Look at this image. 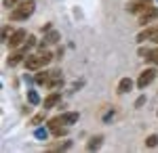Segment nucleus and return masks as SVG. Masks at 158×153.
Segmentation results:
<instances>
[{"label": "nucleus", "mask_w": 158, "mask_h": 153, "mask_svg": "<svg viewBox=\"0 0 158 153\" xmlns=\"http://www.w3.org/2000/svg\"><path fill=\"white\" fill-rule=\"evenodd\" d=\"M148 59L152 61V63H156V65H158V48H154V50L150 53V57H148Z\"/></svg>", "instance_id": "nucleus-22"}, {"label": "nucleus", "mask_w": 158, "mask_h": 153, "mask_svg": "<svg viewBox=\"0 0 158 153\" xmlns=\"http://www.w3.org/2000/svg\"><path fill=\"white\" fill-rule=\"evenodd\" d=\"M25 57H27V53H25L23 48H19V50H15V53H11L9 55V59H6V63L11 65V67H15V65H19V63H23Z\"/></svg>", "instance_id": "nucleus-10"}, {"label": "nucleus", "mask_w": 158, "mask_h": 153, "mask_svg": "<svg viewBox=\"0 0 158 153\" xmlns=\"http://www.w3.org/2000/svg\"><path fill=\"white\" fill-rule=\"evenodd\" d=\"M57 118H59L61 124H65V126H72V124H76V122H78L80 113H78V111H65V113H61V116H57Z\"/></svg>", "instance_id": "nucleus-11"}, {"label": "nucleus", "mask_w": 158, "mask_h": 153, "mask_svg": "<svg viewBox=\"0 0 158 153\" xmlns=\"http://www.w3.org/2000/svg\"><path fill=\"white\" fill-rule=\"evenodd\" d=\"M11 27H9V25H4V27H2V42H6V40H9V38H11Z\"/></svg>", "instance_id": "nucleus-20"}, {"label": "nucleus", "mask_w": 158, "mask_h": 153, "mask_svg": "<svg viewBox=\"0 0 158 153\" xmlns=\"http://www.w3.org/2000/svg\"><path fill=\"white\" fill-rule=\"evenodd\" d=\"M61 40L59 32H55V29H49L47 34H44V38H42V42H40V50H44V48L49 46V44H57Z\"/></svg>", "instance_id": "nucleus-9"}, {"label": "nucleus", "mask_w": 158, "mask_h": 153, "mask_svg": "<svg viewBox=\"0 0 158 153\" xmlns=\"http://www.w3.org/2000/svg\"><path fill=\"white\" fill-rule=\"evenodd\" d=\"M34 136H36V139H42V141H44V139H47V130H44V128H38L36 132H34Z\"/></svg>", "instance_id": "nucleus-21"}, {"label": "nucleus", "mask_w": 158, "mask_h": 153, "mask_svg": "<svg viewBox=\"0 0 158 153\" xmlns=\"http://www.w3.org/2000/svg\"><path fill=\"white\" fill-rule=\"evenodd\" d=\"M42 118H44V116H42V113H40V116H36V118L32 120V124H38V122H42Z\"/></svg>", "instance_id": "nucleus-25"}, {"label": "nucleus", "mask_w": 158, "mask_h": 153, "mask_svg": "<svg viewBox=\"0 0 158 153\" xmlns=\"http://www.w3.org/2000/svg\"><path fill=\"white\" fill-rule=\"evenodd\" d=\"M65 128H68V126H65V124H61L59 118L49 120V130L55 134V136H65V134H68V130H65Z\"/></svg>", "instance_id": "nucleus-8"}, {"label": "nucleus", "mask_w": 158, "mask_h": 153, "mask_svg": "<svg viewBox=\"0 0 158 153\" xmlns=\"http://www.w3.org/2000/svg\"><path fill=\"white\" fill-rule=\"evenodd\" d=\"M25 40H27V34H25V29L21 27V29H15V32H13L11 38L6 40V44H9V48H19Z\"/></svg>", "instance_id": "nucleus-4"}, {"label": "nucleus", "mask_w": 158, "mask_h": 153, "mask_svg": "<svg viewBox=\"0 0 158 153\" xmlns=\"http://www.w3.org/2000/svg\"><path fill=\"white\" fill-rule=\"evenodd\" d=\"M152 6V0H135L129 4V13H133V15H141L143 11H148Z\"/></svg>", "instance_id": "nucleus-6"}, {"label": "nucleus", "mask_w": 158, "mask_h": 153, "mask_svg": "<svg viewBox=\"0 0 158 153\" xmlns=\"http://www.w3.org/2000/svg\"><path fill=\"white\" fill-rule=\"evenodd\" d=\"M51 78H53V71H47V69H38V73H36V84H40V86H49V82H51Z\"/></svg>", "instance_id": "nucleus-13"}, {"label": "nucleus", "mask_w": 158, "mask_h": 153, "mask_svg": "<svg viewBox=\"0 0 158 153\" xmlns=\"http://www.w3.org/2000/svg\"><path fill=\"white\" fill-rule=\"evenodd\" d=\"M156 76H158V71L154 69V67H148V69H143L141 73H139V78H137V86L143 90L146 86H150V84L156 80Z\"/></svg>", "instance_id": "nucleus-3"}, {"label": "nucleus", "mask_w": 158, "mask_h": 153, "mask_svg": "<svg viewBox=\"0 0 158 153\" xmlns=\"http://www.w3.org/2000/svg\"><path fill=\"white\" fill-rule=\"evenodd\" d=\"M156 116H158V111H156Z\"/></svg>", "instance_id": "nucleus-26"}, {"label": "nucleus", "mask_w": 158, "mask_h": 153, "mask_svg": "<svg viewBox=\"0 0 158 153\" xmlns=\"http://www.w3.org/2000/svg\"><path fill=\"white\" fill-rule=\"evenodd\" d=\"M36 9V2L34 0H19L17 2V6H13L11 9V21H25V19H30L32 17V13Z\"/></svg>", "instance_id": "nucleus-1"}, {"label": "nucleus", "mask_w": 158, "mask_h": 153, "mask_svg": "<svg viewBox=\"0 0 158 153\" xmlns=\"http://www.w3.org/2000/svg\"><path fill=\"white\" fill-rule=\"evenodd\" d=\"M61 86H63V76H61L59 69H55L53 71V78H51V82H49V88L51 90H57Z\"/></svg>", "instance_id": "nucleus-14"}, {"label": "nucleus", "mask_w": 158, "mask_h": 153, "mask_svg": "<svg viewBox=\"0 0 158 153\" xmlns=\"http://www.w3.org/2000/svg\"><path fill=\"white\" fill-rule=\"evenodd\" d=\"M156 19H158V9L156 6H150L148 11H143L139 15V23L141 25H150L152 21H156Z\"/></svg>", "instance_id": "nucleus-7"}, {"label": "nucleus", "mask_w": 158, "mask_h": 153, "mask_svg": "<svg viewBox=\"0 0 158 153\" xmlns=\"http://www.w3.org/2000/svg\"><path fill=\"white\" fill-rule=\"evenodd\" d=\"M59 101H61V94L57 92V90H53V92L47 94V99L42 101V107H44V109H53V107L57 105Z\"/></svg>", "instance_id": "nucleus-12"}, {"label": "nucleus", "mask_w": 158, "mask_h": 153, "mask_svg": "<svg viewBox=\"0 0 158 153\" xmlns=\"http://www.w3.org/2000/svg\"><path fill=\"white\" fill-rule=\"evenodd\" d=\"M101 141H103V136H93L91 141H89V145H86V149L91 151V149H97L99 145H101Z\"/></svg>", "instance_id": "nucleus-17"}, {"label": "nucleus", "mask_w": 158, "mask_h": 153, "mask_svg": "<svg viewBox=\"0 0 158 153\" xmlns=\"http://www.w3.org/2000/svg\"><path fill=\"white\" fill-rule=\"evenodd\" d=\"M146 145L150 147V149H154V147L158 145V134H150V136H148V141H146Z\"/></svg>", "instance_id": "nucleus-18"}, {"label": "nucleus", "mask_w": 158, "mask_h": 153, "mask_svg": "<svg viewBox=\"0 0 158 153\" xmlns=\"http://www.w3.org/2000/svg\"><path fill=\"white\" fill-rule=\"evenodd\" d=\"M131 88H133V80H131V78H122L120 82H118V88H116V92H118V94L131 92Z\"/></svg>", "instance_id": "nucleus-15"}, {"label": "nucleus", "mask_w": 158, "mask_h": 153, "mask_svg": "<svg viewBox=\"0 0 158 153\" xmlns=\"http://www.w3.org/2000/svg\"><path fill=\"white\" fill-rule=\"evenodd\" d=\"M51 61H53V55H51L49 50H40L38 55H27L23 65H25V69H30V71H38V69H42V67H47Z\"/></svg>", "instance_id": "nucleus-2"}, {"label": "nucleus", "mask_w": 158, "mask_h": 153, "mask_svg": "<svg viewBox=\"0 0 158 153\" xmlns=\"http://www.w3.org/2000/svg\"><path fill=\"white\" fill-rule=\"evenodd\" d=\"M146 40L158 42V25L148 27V29H143V32H139V34H137V42H146Z\"/></svg>", "instance_id": "nucleus-5"}, {"label": "nucleus", "mask_w": 158, "mask_h": 153, "mask_svg": "<svg viewBox=\"0 0 158 153\" xmlns=\"http://www.w3.org/2000/svg\"><path fill=\"white\" fill-rule=\"evenodd\" d=\"M17 2H19V0H2V4H4L6 9H13V6H17Z\"/></svg>", "instance_id": "nucleus-23"}, {"label": "nucleus", "mask_w": 158, "mask_h": 153, "mask_svg": "<svg viewBox=\"0 0 158 153\" xmlns=\"http://www.w3.org/2000/svg\"><path fill=\"white\" fill-rule=\"evenodd\" d=\"M34 44H36V38H34V36H27V40H25V42H23L19 48H23L25 53H30V48L34 46Z\"/></svg>", "instance_id": "nucleus-16"}, {"label": "nucleus", "mask_w": 158, "mask_h": 153, "mask_svg": "<svg viewBox=\"0 0 158 153\" xmlns=\"http://www.w3.org/2000/svg\"><path fill=\"white\" fill-rule=\"evenodd\" d=\"M143 103H146V96H139V99H137V103H135V105H137V107H141V105H143Z\"/></svg>", "instance_id": "nucleus-24"}, {"label": "nucleus", "mask_w": 158, "mask_h": 153, "mask_svg": "<svg viewBox=\"0 0 158 153\" xmlns=\"http://www.w3.org/2000/svg\"><path fill=\"white\" fill-rule=\"evenodd\" d=\"M27 99H30V103H32V105H38V103H40V99H38V94L34 92V90H30V92H27Z\"/></svg>", "instance_id": "nucleus-19"}]
</instances>
